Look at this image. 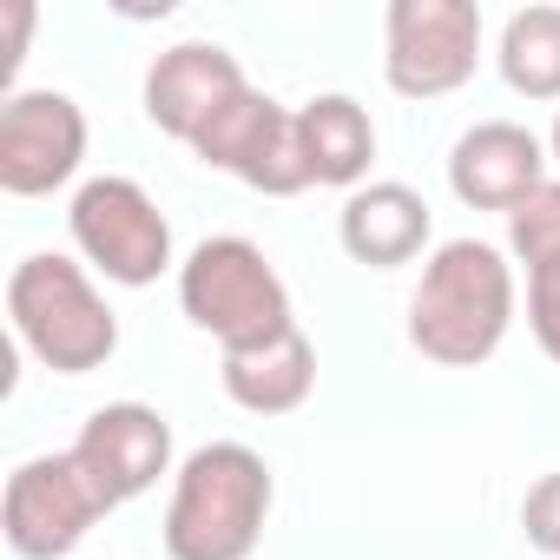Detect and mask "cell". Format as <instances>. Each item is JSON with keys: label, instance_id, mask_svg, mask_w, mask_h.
<instances>
[{"label": "cell", "instance_id": "cell-4", "mask_svg": "<svg viewBox=\"0 0 560 560\" xmlns=\"http://www.w3.org/2000/svg\"><path fill=\"white\" fill-rule=\"evenodd\" d=\"M178 311L218 337V350H257L270 337L298 330L291 317V291L277 264L250 244V237H205L185 264H178Z\"/></svg>", "mask_w": 560, "mask_h": 560}, {"label": "cell", "instance_id": "cell-13", "mask_svg": "<svg viewBox=\"0 0 560 560\" xmlns=\"http://www.w3.org/2000/svg\"><path fill=\"white\" fill-rule=\"evenodd\" d=\"M337 237H343V250L357 264L396 270V264L422 257V244H429V198L416 185H402V178H370V185H357L343 198Z\"/></svg>", "mask_w": 560, "mask_h": 560}, {"label": "cell", "instance_id": "cell-1", "mask_svg": "<svg viewBox=\"0 0 560 560\" xmlns=\"http://www.w3.org/2000/svg\"><path fill=\"white\" fill-rule=\"evenodd\" d=\"M514 298V264L501 244L448 237L422 264V284L409 298V343L442 370H475L508 343Z\"/></svg>", "mask_w": 560, "mask_h": 560}, {"label": "cell", "instance_id": "cell-2", "mask_svg": "<svg viewBox=\"0 0 560 560\" xmlns=\"http://www.w3.org/2000/svg\"><path fill=\"white\" fill-rule=\"evenodd\" d=\"M270 462L244 442H205L178 462L165 501L172 560H250L270 521Z\"/></svg>", "mask_w": 560, "mask_h": 560}, {"label": "cell", "instance_id": "cell-6", "mask_svg": "<svg viewBox=\"0 0 560 560\" xmlns=\"http://www.w3.org/2000/svg\"><path fill=\"white\" fill-rule=\"evenodd\" d=\"M481 67V8L475 0H389L383 21V80L402 100H448Z\"/></svg>", "mask_w": 560, "mask_h": 560}, {"label": "cell", "instance_id": "cell-11", "mask_svg": "<svg viewBox=\"0 0 560 560\" xmlns=\"http://www.w3.org/2000/svg\"><path fill=\"white\" fill-rule=\"evenodd\" d=\"M244 86H250L244 67H237L218 40H185V47H172V54L152 60V73H145V119H152L165 139L198 145V132H205Z\"/></svg>", "mask_w": 560, "mask_h": 560}, {"label": "cell", "instance_id": "cell-18", "mask_svg": "<svg viewBox=\"0 0 560 560\" xmlns=\"http://www.w3.org/2000/svg\"><path fill=\"white\" fill-rule=\"evenodd\" d=\"M527 330H534L540 357L560 370V264L527 270Z\"/></svg>", "mask_w": 560, "mask_h": 560}, {"label": "cell", "instance_id": "cell-12", "mask_svg": "<svg viewBox=\"0 0 560 560\" xmlns=\"http://www.w3.org/2000/svg\"><path fill=\"white\" fill-rule=\"evenodd\" d=\"M448 185L468 211H514L547 185V145L514 119H481L448 152Z\"/></svg>", "mask_w": 560, "mask_h": 560}, {"label": "cell", "instance_id": "cell-3", "mask_svg": "<svg viewBox=\"0 0 560 560\" xmlns=\"http://www.w3.org/2000/svg\"><path fill=\"white\" fill-rule=\"evenodd\" d=\"M8 324L54 376H93L119 350V317L93 291L86 264L60 250H34L8 277Z\"/></svg>", "mask_w": 560, "mask_h": 560}, {"label": "cell", "instance_id": "cell-10", "mask_svg": "<svg viewBox=\"0 0 560 560\" xmlns=\"http://www.w3.org/2000/svg\"><path fill=\"white\" fill-rule=\"evenodd\" d=\"M73 462L86 468V481L100 488L106 508H126L145 488H159V475L172 468V422L152 402H106L86 416Z\"/></svg>", "mask_w": 560, "mask_h": 560}, {"label": "cell", "instance_id": "cell-7", "mask_svg": "<svg viewBox=\"0 0 560 560\" xmlns=\"http://www.w3.org/2000/svg\"><path fill=\"white\" fill-rule=\"evenodd\" d=\"M113 514L100 501V488L86 481V468L67 455H34L8 475V494H0V534H8V547L21 560H67L93 521Z\"/></svg>", "mask_w": 560, "mask_h": 560}, {"label": "cell", "instance_id": "cell-20", "mask_svg": "<svg viewBox=\"0 0 560 560\" xmlns=\"http://www.w3.org/2000/svg\"><path fill=\"white\" fill-rule=\"evenodd\" d=\"M0 21H8V73H14L21 54H27V34H34V8H27V0H8V8H0Z\"/></svg>", "mask_w": 560, "mask_h": 560}, {"label": "cell", "instance_id": "cell-15", "mask_svg": "<svg viewBox=\"0 0 560 560\" xmlns=\"http://www.w3.org/2000/svg\"><path fill=\"white\" fill-rule=\"evenodd\" d=\"M298 139H304L311 185L357 191V185L370 178V159H376V126H370V113H363L350 93H317L311 106H298Z\"/></svg>", "mask_w": 560, "mask_h": 560}, {"label": "cell", "instance_id": "cell-19", "mask_svg": "<svg viewBox=\"0 0 560 560\" xmlns=\"http://www.w3.org/2000/svg\"><path fill=\"white\" fill-rule=\"evenodd\" d=\"M521 534H527V547H540L547 560H560V475H540L521 494Z\"/></svg>", "mask_w": 560, "mask_h": 560}, {"label": "cell", "instance_id": "cell-8", "mask_svg": "<svg viewBox=\"0 0 560 560\" xmlns=\"http://www.w3.org/2000/svg\"><path fill=\"white\" fill-rule=\"evenodd\" d=\"M211 172H231L237 185L264 191V198H298L311 185V165H304V139H298V113L277 106L270 93L244 86L191 145Z\"/></svg>", "mask_w": 560, "mask_h": 560}, {"label": "cell", "instance_id": "cell-14", "mask_svg": "<svg viewBox=\"0 0 560 560\" xmlns=\"http://www.w3.org/2000/svg\"><path fill=\"white\" fill-rule=\"evenodd\" d=\"M224 396L250 416H291L311 402L317 389V350L304 330H284V337H270L257 350H231L224 357Z\"/></svg>", "mask_w": 560, "mask_h": 560}, {"label": "cell", "instance_id": "cell-5", "mask_svg": "<svg viewBox=\"0 0 560 560\" xmlns=\"http://www.w3.org/2000/svg\"><path fill=\"white\" fill-rule=\"evenodd\" d=\"M67 224H73L80 257L106 284L145 291L172 270V224H165V211L152 205V191L139 178H113V172L86 178L67 205Z\"/></svg>", "mask_w": 560, "mask_h": 560}, {"label": "cell", "instance_id": "cell-9", "mask_svg": "<svg viewBox=\"0 0 560 560\" xmlns=\"http://www.w3.org/2000/svg\"><path fill=\"white\" fill-rule=\"evenodd\" d=\"M86 159V113L67 93H14L0 106V191L47 198Z\"/></svg>", "mask_w": 560, "mask_h": 560}, {"label": "cell", "instance_id": "cell-16", "mask_svg": "<svg viewBox=\"0 0 560 560\" xmlns=\"http://www.w3.org/2000/svg\"><path fill=\"white\" fill-rule=\"evenodd\" d=\"M501 80L521 100H560V8H521L501 27Z\"/></svg>", "mask_w": 560, "mask_h": 560}, {"label": "cell", "instance_id": "cell-17", "mask_svg": "<svg viewBox=\"0 0 560 560\" xmlns=\"http://www.w3.org/2000/svg\"><path fill=\"white\" fill-rule=\"evenodd\" d=\"M508 250L540 270V264H560V178H547L540 191H527L514 211H508Z\"/></svg>", "mask_w": 560, "mask_h": 560}, {"label": "cell", "instance_id": "cell-21", "mask_svg": "<svg viewBox=\"0 0 560 560\" xmlns=\"http://www.w3.org/2000/svg\"><path fill=\"white\" fill-rule=\"evenodd\" d=\"M547 159L560 165V119H553V132H547Z\"/></svg>", "mask_w": 560, "mask_h": 560}]
</instances>
